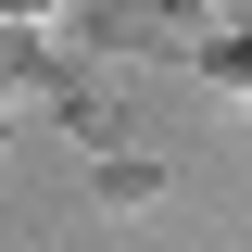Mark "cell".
<instances>
[{
    "mask_svg": "<svg viewBox=\"0 0 252 252\" xmlns=\"http://www.w3.org/2000/svg\"><path fill=\"white\" fill-rule=\"evenodd\" d=\"M51 126L76 139V152H114V139H126V89H101L89 63H76V76H63V101H51Z\"/></svg>",
    "mask_w": 252,
    "mask_h": 252,
    "instance_id": "obj_1",
    "label": "cell"
},
{
    "mask_svg": "<svg viewBox=\"0 0 252 252\" xmlns=\"http://www.w3.org/2000/svg\"><path fill=\"white\" fill-rule=\"evenodd\" d=\"M89 189L114 202V215H139V202H164V189H177V164L139 152V139H114V152H89Z\"/></svg>",
    "mask_w": 252,
    "mask_h": 252,
    "instance_id": "obj_2",
    "label": "cell"
},
{
    "mask_svg": "<svg viewBox=\"0 0 252 252\" xmlns=\"http://www.w3.org/2000/svg\"><path fill=\"white\" fill-rule=\"evenodd\" d=\"M189 76L227 89V101H252V13H215V26L189 38Z\"/></svg>",
    "mask_w": 252,
    "mask_h": 252,
    "instance_id": "obj_3",
    "label": "cell"
},
{
    "mask_svg": "<svg viewBox=\"0 0 252 252\" xmlns=\"http://www.w3.org/2000/svg\"><path fill=\"white\" fill-rule=\"evenodd\" d=\"M13 13H63V0H13Z\"/></svg>",
    "mask_w": 252,
    "mask_h": 252,
    "instance_id": "obj_4",
    "label": "cell"
},
{
    "mask_svg": "<svg viewBox=\"0 0 252 252\" xmlns=\"http://www.w3.org/2000/svg\"><path fill=\"white\" fill-rule=\"evenodd\" d=\"M0 152H13V139H0Z\"/></svg>",
    "mask_w": 252,
    "mask_h": 252,
    "instance_id": "obj_5",
    "label": "cell"
}]
</instances>
